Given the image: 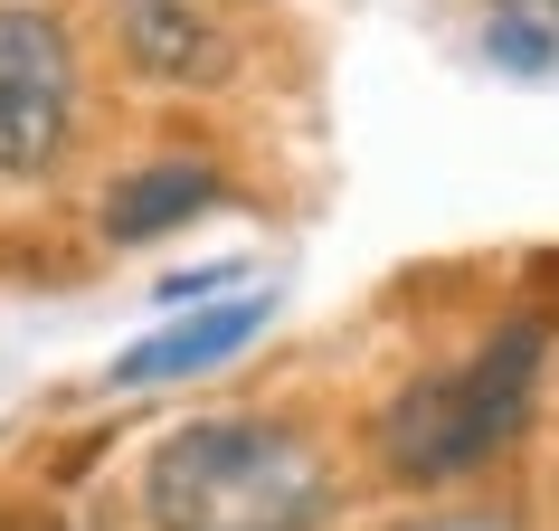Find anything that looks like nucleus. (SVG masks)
<instances>
[{
    "mask_svg": "<svg viewBox=\"0 0 559 531\" xmlns=\"http://www.w3.org/2000/svg\"><path fill=\"white\" fill-rule=\"evenodd\" d=\"M550 10H559V0H550Z\"/></svg>",
    "mask_w": 559,
    "mask_h": 531,
    "instance_id": "8",
    "label": "nucleus"
},
{
    "mask_svg": "<svg viewBox=\"0 0 559 531\" xmlns=\"http://www.w3.org/2000/svg\"><path fill=\"white\" fill-rule=\"evenodd\" d=\"M540 361H550V323H502L484 332L465 361H445L427 380H408L380 409V465L399 484H455V474H484L502 446L531 427V399H540Z\"/></svg>",
    "mask_w": 559,
    "mask_h": 531,
    "instance_id": "2",
    "label": "nucleus"
},
{
    "mask_svg": "<svg viewBox=\"0 0 559 531\" xmlns=\"http://www.w3.org/2000/svg\"><path fill=\"white\" fill-rule=\"evenodd\" d=\"M389 531H531V512L484 494V503H445V512H408V522H389Z\"/></svg>",
    "mask_w": 559,
    "mask_h": 531,
    "instance_id": "7",
    "label": "nucleus"
},
{
    "mask_svg": "<svg viewBox=\"0 0 559 531\" xmlns=\"http://www.w3.org/2000/svg\"><path fill=\"white\" fill-rule=\"evenodd\" d=\"M342 474L295 417H180L143 456L152 531H323Z\"/></svg>",
    "mask_w": 559,
    "mask_h": 531,
    "instance_id": "1",
    "label": "nucleus"
},
{
    "mask_svg": "<svg viewBox=\"0 0 559 531\" xmlns=\"http://www.w3.org/2000/svg\"><path fill=\"white\" fill-rule=\"evenodd\" d=\"M200 209H218V172L209 162H143L105 190V237L115 247H152V237L190 228Z\"/></svg>",
    "mask_w": 559,
    "mask_h": 531,
    "instance_id": "6",
    "label": "nucleus"
},
{
    "mask_svg": "<svg viewBox=\"0 0 559 531\" xmlns=\"http://www.w3.org/2000/svg\"><path fill=\"white\" fill-rule=\"evenodd\" d=\"M76 38L67 20L0 0V172L10 180H48L76 143Z\"/></svg>",
    "mask_w": 559,
    "mask_h": 531,
    "instance_id": "3",
    "label": "nucleus"
},
{
    "mask_svg": "<svg viewBox=\"0 0 559 531\" xmlns=\"http://www.w3.org/2000/svg\"><path fill=\"white\" fill-rule=\"evenodd\" d=\"M265 314H275L265 295H209L190 323H162L152 342H133V352L105 370V389H171V380H200V370H218V361H237L247 342H257Z\"/></svg>",
    "mask_w": 559,
    "mask_h": 531,
    "instance_id": "4",
    "label": "nucleus"
},
{
    "mask_svg": "<svg viewBox=\"0 0 559 531\" xmlns=\"http://www.w3.org/2000/svg\"><path fill=\"white\" fill-rule=\"evenodd\" d=\"M123 67L152 86H218L228 76V30L200 0H123Z\"/></svg>",
    "mask_w": 559,
    "mask_h": 531,
    "instance_id": "5",
    "label": "nucleus"
}]
</instances>
